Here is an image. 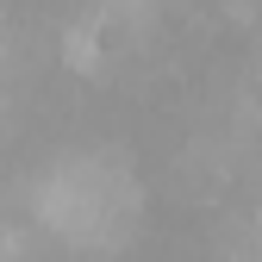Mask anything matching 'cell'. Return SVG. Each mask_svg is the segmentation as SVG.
Returning <instances> with one entry per match:
<instances>
[{
  "mask_svg": "<svg viewBox=\"0 0 262 262\" xmlns=\"http://www.w3.org/2000/svg\"><path fill=\"white\" fill-rule=\"evenodd\" d=\"M13 206L44 231V244L88 256V262H113L138 244L150 193H144L138 156L125 144L81 138L31 162L13 187Z\"/></svg>",
  "mask_w": 262,
  "mask_h": 262,
  "instance_id": "cell-1",
  "label": "cell"
}]
</instances>
